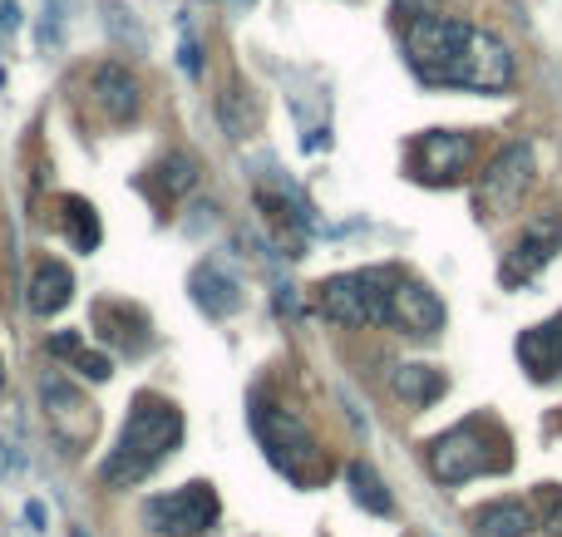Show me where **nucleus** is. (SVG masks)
<instances>
[{
	"label": "nucleus",
	"mask_w": 562,
	"mask_h": 537,
	"mask_svg": "<svg viewBox=\"0 0 562 537\" xmlns=\"http://www.w3.org/2000/svg\"><path fill=\"white\" fill-rule=\"evenodd\" d=\"M178 444H183V410H178L173 400H164V395L144 390V395H134V404H128V420H124V430H119L99 479H104L109 489H134V483H144Z\"/></svg>",
	"instance_id": "1"
},
{
	"label": "nucleus",
	"mask_w": 562,
	"mask_h": 537,
	"mask_svg": "<svg viewBox=\"0 0 562 537\" xmlns=\"http://www.w3.org/2000/svg\"><path fill=\"white\" fill-rule=\"evenodd\" d=\"M479 25L459 15H439V10H419L415 20H405V59L425 84L459 89L464 84V65L474 49Z\"/></svg>",
	"instance_id": "2"
},
{
	"label": "nucleus",
	"mask_w": 562,
	"mask_h": 537,
	"mask_svg": "<svg viewBox=\"0 0 562 537\" xmlns=\"http://www.w3.org/2000/svg\"><path fill=\"white\" fill-rule=\"evenodd\" d=\"M508 464H514L508 434L488 414H474V420L454 424L449 434H439L429 444V469H435L439 483H469L484 479V473H504Z\"/></svg>",
	"instance_id": "3"
},
{
	"label": "nucleus",
	"mask_w": 562,
	"mask_h": 537,
	"mask_svg": "<svg viewBox=\"0 0 562 537\" xmlns=\"http://www.w3.org/2000/svg\"><path fill=\"white\" fill-rule=\"evenodd\" d=\"M252 434L257 444H262L267 464H272L277 473H286L291 483H301V489H316V483H326V454L316 449V439H311V430L296 420V414L277 410V404H252Z\"/></svg>",
	"instance_id": "4"
},
{
	"label": "nucleus",
	"mask_w": 562,
	"mask_h": 537,
	"mask_svg": "<svg viewBox=\"0 0 562 537\" xmlns=\"http://www.w3.org/2000/svg\"><path fill=\"white\" fill-rule=\"evenodd\" d=\"M400 266H366V272L330 276L321 286V311L336 325H390Z\"/></svg>",
	"instance_id": "5"
},
{
	"label": "nucleus",
	"mask_w": 562,
	"mask_h": 537,
	"mask_svg": "<svg viewBox=\"0 0 562 537\" xmlns=\"http://www.w3.org/2000/svg\"><path fill=\"white\" fill-rule=\"evenodd\" d=\"M533 178H538L533 144H504L494 153V163L484 168V178H479V193H474L479 213L484 217H508L528 197Z\"/></svg>",
	"instance_id": "6"
},
{
	"label": "nucleus",
	"mask_w": 562,
	"mask_h": 537,
	"mask_svg": "<svg viewBox=\"0 0 562 537\" xmlns=\"http://www.w3.org/2000/svg\"><path fill=\"white\" fill-rule=\"evenodd\" d=\"M40 410H45V424L55 430V439L65 444L69 454H79L85 444H94L99 410L89 404V395L79 390V385L65 380V375H45V380H40Z\"/></svg>",
	"instance_id": "7"
},
{
	"label": "nucleus",
	"mask_w": 562,
	"mask_h": 537,
	"mask_svg": "<svg viewBox=\"0 0 562 537\" xmlns=\"http://www.w3.org/2000/svg\"><path fill=\"white\" fill-rule=\"evenodd\" d=\"M217 523V493L213 483H183L173 493H158L144 509V528L158 537H198Z\"/></svg>",
	"instance_id": "8"
},
{
	"label": "nucleus",
	"mask_w": 562,
	"mask_h": 537,
	"mask_svg": "<svg viewBox=\"0 0 562 537\" xmlns=\"http://www.w3.org/2000/svg\"><path fill=\"white\" fill-rule=\"evenodd\" d=\"M562 252V217L558 213H538L533 222L518 232V242L504 252V266H498V282L504 286H524L543 272L548 262Z\"/></svg>",
	"instance_id": "9"
},
{
	"label": "nucleus",
	"mask_w": 562,
	"mask_h": 537,
	"mask_svg": "<svg viewBox=\"0 0 562 537\" xmlns=\"http://www.w3.org/2000/svg\"><path fill=\"white\" fill-rule=\"evenodd\" d=\"M469 163H474V138L459 134V128H435V134L409 144V168L425 183H459Z\"/></svg>",
	"instance_id": "10"
},
{
	"label": "nucleus",
	"mask_w": 562,
	"mask_h": 537,
	"mask_svg": "<svg viewBox=\"0 0 562 537\" xmlns=\"http://www.w3.org/2000/svg\"><path fill=\"white\" fill-rule=\"evenodd\" d=\"M94 325H99V341H104L109 351L128 355V361L154 345V321H148V311L134 301H119V296L94 301Z\"/></svg>",
	"instance_id": "11"
},
{
	"label": "nucleus",
	"mask_w": 562,
	"mask_h": 537,
	"mask_svg": "<svg viewBox=\"0 0 562 537\" xmlns=\"http://www.w3.org/2000/svg\"><path fill=\"white\" fill-rule=\"evenodd\" d=\"M89 94L104 108L109 124H134V118L144 114V84H138V75L128 65H119V59H104V65L89 69Z\"/></svg>",
	"instance_id": "12"
},
{
	"label": "nucleus",
	"mask_w": 562,
	"mask_h": 537,
	"mask_svg": "<svg viewBox=\"0 0 562 537\" xmlns=\"http://www.w3.org/2000/svg\"><path fill=\"white\" fill-rule=\"evenodd\" d=\"M390 325L405 331V335H435V331H445V301H439L425 282H415V276L400 272L395 306H390Z\"/></svg>",
	"instance_id": "13"
},
{
	"label": "nucleus",
	"mask_w": 562,
	"mask_h": 537,
	"mask_svg": "<svg viewBox=\"0 0 562 537\" xmlns=\"http://www.w3.org/2000/svg\"><path fill=\"white\" fill-rule=\"evenodd\" d=\"M514 84V55L498 35L479 30L474 49H469V65H464V84L459 89H479V94H498V89Z\"/></svg>",
	"instance_id": "14"
},
{
	"label": "nucleus",
	"mask_w": 562,
	"mask_h": 537,
	"mask_svg": "<svg viewBox=\"0 0 562 537\" xmlns=\"http://www.w3.org/2000/svg\"><path fill=\"white\" fill-rule=\"evenodd\" d=\"M188 296H193L198 311L213 316V321H227V316L243 311V286H237V276H227L223 266H213V262L193 266V276H188Z\"/></svg>",
	"instance_id": "15"
},
{
	"label": "nucleus",
	"mask_w": 562,
	"mask_h": 537,
	"mask_svg": "<svg viewBox=\"0 0 562 537\" xmlns=\"http://www.w3.org/2000/svg\"><path fill=\"white\" fill-rule=\"evenodd\" d=\"M69 301H75V272H69L65 262H55V256L35 262V272H30V286H25L30 316H59Z\"/></svg>",
	"instance_id": "16"
},
{
	"label": "nucleus",
	"mask_w": 562,
	"mask_h": 537,
	"mask_svg": "<svg viewBox=\"0 0 562 537\" xmlns=\"http://www.w3.org/2000/svg\"><path fill=\"white\" fill-rule=\"evenodd\" d=\"M518 361H524V370L533 380H558L562 375V316L518 335Z\"/></svg>",
	"instance_id": "17"
},
{
	"label": "nucleus",
	"mask_w": 562,
	"mask_h": 537,
	"mask_svg": "<svg viewBox=\"0 0 562 537\" xmlns=\"http://www.w3.org/2000/svg\"><path fill=\"white\" fill-rule=\"evenodd\" d=\"M474 528L479 537H528L538 528V518L524 499H494L474 513Z\"/></svg>",
	"instance_id": "18"
},
{
	"label": "nucleus",
	"mask_w": 562,
	"mask_h": 537,
	"mask_svg": "<svg viewBox=\"0 0 562 537\" xmlns=\"http://www.w3.org/2000/svg\"><path fill=\"white\" fill-rule=\"evenodd\" d=\"M49 355L69 361L79 375H85V380H94V385H104L109 375H114V361H109V355H99V351H89L79 331H55V335H49Z\"/></svg>",
	"instance_id": "19"
},
{
	"label": "nucleus",
	"mask_w": 562,
	"mask_h": 537,
	"mask_svg": "<svg viewBox=\"0 0 562 537\" xmlns=\"http://www.w3.org/2000/svg\"><path fill=\"white\" fill-rule=\"evenodd\" d=\"M445 390H449V380H445V370H435V365H400L395 370V395L405 404H415V410L445 400Z\"/></svg>",
	"instance_id": "20"
},
{
	"label": "nucleus",
	"mask_w": 562,
	"mask_h": 537,
	"mask_svg": "<svg viewBox=\"0 0 562 537\" xmlns=\"http://www.w3.org/2000/svg\"><path fill=\"white\" fill-rule=\"evenodd\" d=\"M193 183H198V163L188 153H168L164 163L148 173V187L158 193V203H164V207H173L178 197L193 193Z\"/></svg>",
	"instance_id": "21"
},
{
	"label": "nucleus",
	"mask_w": 562,
	"mask_h": 537,
	"mask_svg": "<svg viewBox=\"0 0 562 537\" xmlns=\"http://www.w3.org/2000/svg\"><path fill=\"white\" fill-rule=\"evenodd\" d=\"M59 227H65L75 252H94L99 247V213L85 197H65V203H59Z\"/></svg>",
	"instance_id": "22"
},
{
	"label": "nucleus",
	"mask_w": 562,
	"mask_h": 537,
	"mask_svg": "<svg viewBox=\"0 0 562 537\" xmlns=\"http://www.w3.org/2000/svg\"><path fill=\"white\" fill-rule=\"evenodd\" d=\"M346 489H350V499H356L366 513H375V518H385V513L395 509L390 489L380 483V473L370 469V464H350V469H346Z\"/></svg>",
	"instance_id": "23"
},
{
	"label": "nucleus",
	"mask_w": 562,
	"mask_h": 537,
	"mask_svg": "<svg viewBox=\"0 0 562 537\" xmlns=\"http://www.w3.org/2000/svg\"><path fill=\"white\" fill-rule=\"evenodd\" d=\"M217 118H223V128H227L233 138H247V134H252V124H257L252 94H247L243 84H233V94L217 99Z\"/></svg>",
	"instance_id": "24"
},
{
	"label": "nucleus",
	"mask_w": 562,
	"mask_h": 537,
	"mask_svg": "<svg viewBox=\"0 0 562 537\" xmlns=\"http://www.w3.org/2000/svg\"><path fill=\"white\" fill-rule=\"evenodd\" d=\"M104 30H109V35H114L124 49H138V45H144V30H138L134 10L119 5V0H109V5H104Z\"/></svg>",
	"instance_id": "25"
},
{
	"label": "nucleus",
	"mask_w": 562,
	"mask_h": 537,
	"mask_svg": "<svg viewBox=\"0 0 562 537\" xmlns=\"http://www.w3.org/2000/svg\"><path fill=\"white\" fill-rule=\"evenodd\" d=\"M533 503H538V523L553 537H562V489L558 483H543V489L533 493Z\"/></svg>",
	"instance_id": "26"
},
{
	"label": "nucleus",
	"mask_w": 562,
	"mask_h": 537,
	"mask_svg": "<svg viewBox=\"0 0 562 537\" xmlns=\"http://www.w3.org/2000/svg\"><path fill=\"white\" fill-rule=\"evenodd\" d=\"M178 69H183L188 79H203V45H198V35L188 30V20H183V45H178Z\"/></svg>",
	"instance_id": "27"
},
{
	"label": "nucleus",
	"mask_w": 562,
	"mask_h": 537,
	"mask_svg": "<svg viewBox=\"0 0 562 537\" xmlns=\"http://www.w3.org/2000/svg\"><path fill=\"white\" fill-rule=\"evenodd\" d=\"M20 30V5L15 0H0V49H5V39Z\"/></svg>",
	"instance_id": "28"
},
{
	"label": "nucleus",
	"mask_w": 562,
	"mask_h": 537,
	"mask_svg": "<svg viewBox=\"0 0 562 537\" xmlns=\"http://www.w3.org/2000/svg\"><path fill=\"white\" fill-rule=\"evenodd\" d=\"M20 464H25V454H20L15 439H0V473H15Z\"/></svg>",
	"instance_id": "29"
},
{
	"label": "nucleus",
	"mask_w": 562,
	"mask_h": 537,
	"mask_svg": "<svg viewBox=\"0 0 562 537\" xmlns=\"http://www.w3.org/2000/svg\"><path fill=\"white\" fill-rule=\"evenodd\" d=\"M25 528L30 533H45V503H35V499L25 503Z\"/></svg>",
	"instance_id": "30"
},
{
	"label": "nucleus",
	"mask_w": 562,
	"mask_h": 537,
	"mask_svg": "<svg viewBox=\"0 0 562 537\" xmlns=\"http://www.w3.org/2000/svg\"><path fill=\"white\" fill-rule=\"evenodd\" d=\"M419 10H429V0H395V15H400V25H405V20H415Z\"/></svg>",
	"instance_id": "31"
},
{
	"label": "nucleus",
	"mask_w": 562,
	"mask_h": 537,
	"mask_svg": "<svg viewBox=\"0 0 562 537\" xmlns=\"http://www.w3.org/2000/svg\"><path fill=\"white\" fill-rule=\"evenodd\" d=\"M0 380H5V375H0Z\"/></svg>",
	"instance_id": "32"
}]
</instances>
